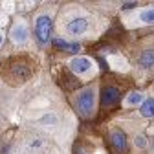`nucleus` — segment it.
I'll list each match as a JSON object with an SVG mask.
<instances>
[{
    "label": "nucleus",
    "mask_w": 154,
    "mask_h": 154,
    "mask_svg": "<svg viewBox=\"0 0 154 154\" xmlns=\"http://www.w3.org/2000/svg\"><path fill=\"white\" fill-rule=\"evenodd\" d=\"M50 35H51V18L48 15L37 17V20H35V37H37L38 44H42V46L48 44Z\"/></svg>",
    "instance_id": "obj_1"
},
{
    "label": "nucleus",
    "mask_w": 154,
    "mask_h": 154,
    "mask_svg": "<svg viewBox=\"0 0 154 154\" xmlns=\"http://www.w3.org/2000/svg\"><path fill=\"white\" fill-rule=\"evenodd\" d=\"M75 106L77 110H79L81 114H90L94 110V90L92 88H86L83 90L79 95H77V99H75Z\"/></svg>",
    "instance_id": "obj_2"
},
{
    "label": "nucleus",
    "mask_w": 154,
    "mask_h": 154,
    "mask_svg": "<svg viewBox=\"0 0 154 154\" xmlns=\"http://www.w3.org/2000/svg\"><path fill=\"white\" fill-rule=\"evenodd\" d=\"M119 97H121V92L116 88V86H105L103 92H101V105L105 108L114 106L116 103L119 101Z\"/></svg>",
    "instance_id": "obj_3"
},
{
    "label": "nucleus",
    "mask_w": 154,
    "mask_h": 154,
    "mask_svg": "<svg viewBox=\"0 0 154 154\" xmlns=\"http://www.w3.org/2000/svg\"><path fill=\"white\" fill-rule=\"evenodd\" d=\"M90 66H92V63H90V59H86V57H73L70 61V70L73 73H85Z\"/></svg>",
    "instance_id": "obj_4"
},
{
    "label": "nucleus",
    "mask_w": 154,
    "mask_h": 154,
    "mask_svg": "<svg viewBox=\"0 0 154 154\" xmlns=\"http://www.w3.org/2000/svg\"><path fill=\"white\" fill-rule=\"evenodd\" d=\"M86 28H88V24H86L85 18H73V20H70L66 24V29L72 35H81V33L86 31Z\"/></svg>",
    "instance_id": "obj_5"
},
{
    "label": "nucleus",
    "mask_w": 154,
    "mask_h": 154,
    "mask_svg": "<svg viewBox=\"0 0 154 154\" xmlns=\"http://www.w3.org/2000/svg\"><path fill=\"white\" fill-rule=\"evenodd\" d=\"M110 141H112V145H114L116 150H119V152L127 150V138H125V134H123V132L114 130V132H112V136H110Z\"/></svg>",
    "instance_id": "obj_6"
},
{
    "label": "nucleus",
    "mask_w": 154,
    "mask_h": 154,
    "mask_svg": "<svg viewBox=\"0 0 154 154\" xmlns=\"http://www.w3.org/2000/svg\"><path fill=\"white\" fill-rule=\"evenodd\" d=\"M11 38L15 42H24L26 38H28V29H26V26H22V24H18V26H15L13 28V31H11Z\"/></svg>",
    "instance_id": "obj_7"
},
{
    "label": "nucleus",
    "mask_w": 154,
    "mask_h": 154,
    "mask_svg": "<svg viewBox=\"0 0 154 154\" xmlns=\"http://www.w3.org/2000/svg\"><path fill=\"white\" fill-rule=\"evenodd\" d=\"M140 64L143 68H150L154 64V50H147L140 55Z\"/></svg>",
    "instance_id": "obj_8"
},
{
    "label": "nucleus",
    "mask_w": 154,
    "mask_h": 154,
    "mask_svg": "<svg viewBox=\"0 0 154 154\" xmlns=\"http://www.w3.org/2000/svg\"><path fill=\"white\" fill-rule=\"evenodd\" d=\"M140 112H141L143 118H154V99H147V101H143Z\"/></svg>",
    "instance_id": "obj_9"
},
{
    "label": "nucleus",
    "mask_w": 154,
    "mask_h": 154,
    "mask_svg": "<svg viewBox=\"0 0 154 154\" xmlns=\"http://www.w3.org/2000/svg\"><path fill=\"white\" fill-rule=\"evenodd\" d=\"M53 44L57 48H63V50H68V51H79V44H70V42H64L61 38H55Z\"/></svg>",
    "instance_id": "obj_10"
},
{
    "label": "nucleus",
    "mask_w": 154,
    "mask_h": 154,
    "mask_svg": "<svg viewBox=\"0 0 154 154\" xmlns=\"http://www.w3.org/2000/svg\"><path fill=\"white\" fill-rule=\"evenodd\" d=\"M140 18H141L145 24H154V8H152V9H145V11H141Z\"/></svg>",
    "instance_id": "obj_11"
},
{
    "label": "nucleus",
    "mask_w": 154,
    "mask_h": 154,
    "mask_svg": "<svg viewBox=\"0 0 154 154\" xmlns=\"http://www.w3.org/2000/svg\"><path fill=\"white\" fill-rule=\"evenodd\" d=\"M141 101H143V95H141L140 92H132L128 97H127V103H128V105H140Z\"/></svg>",
    "instance_id": "obj_12"
},
{
    "label": "nucleus",
    "mask_w": 154,
    "mask_h": 154,
    "mask_svg": "<svg viewBox=\"0 0 154 154\" xmlns=\"http://www.w3.org/2000/svg\"><path fill=\"white\" fill-rule=\"evenodd\" d=\"M134 143H136V147H141V149H143V147L147 145V141H145V138H143V136H136V140H134Z\"/></svg>",
    "instance_id": "obj_13"
},
{
    "label": "nucleus",
    "mask_w": 154,
    "mask_h": 154,
    "mask_svg": "<svg viewBox=\"0 0 154 154\" xmlns=\"http://www.w3.org/2000/svg\"><path fill=\"white\" fill-rule=\"evenodd\" d=\"M134 6H136V2H127V4H123V9H130Z\"/></svg>",
    "instance_id": "obj_14"
},
{
    "label": "nucleus",
    "mask_w": 154,
    "mask_h": 154,
    "mask_svg": "<svg viewBox=\"0 0 154 154\" xmlns=\"http://www.w3.org/2000/svg\"><path fill=\"white\" fill-rule=\"evenodd\" d=\"M0 44H2V33H0Z\"/></svg>",
    "instance_id": "obj_15"
}]
</instances>
